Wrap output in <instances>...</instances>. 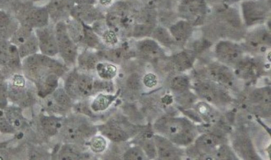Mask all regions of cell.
<instances>
[{"instance_id":"obj_37","label":"cell","mask_w":271,"mask_h":160,"mask_svg":"<svg viewBox=\"0 0 271 160\" xmlns=\"http://www.w3.org/2000/svg\"><path fill=\"white\" fill-rule=\"evenodd\" d=\"M111 1L112 0H99L100 3L103 5H108Z\"/></svg>"},{"instance_id":"obj_29","label":"cell","mask_w":271,"mask_h":160,"mask_svg":"<svg viewBox=\"0 0 271 160\" xmlns=\"http://www.w3.org/2000/svg\"><path fill=\"white\" fill-rule=\"evenodd\" d=\"M152 27L150 25L140 24L136 25L133 29V36L143 37L148 36L152 32Z\"/></svg>"},{"instance_id":"obj_38","label":"cell","mask_w":271,"mask_h":160,"mask_svg":"<svg viewBox=\"0 0 271 160\" xmlns=\"http://www.w3.org/2000/svg\"><path fill=\"white\" fill-rule=\"evenodd\" d=\"M144 1H147V0H144Z\"/></svg>"},{"instance_id":"obj_5","label":"cell","mask_w":271,"mask_h":160,"mask_svg":"<svg viewBox=\"0 0 271 160\" xmlns=\"http://www.w3.org/2000/svg\"><path fill=\"white\" fill-rule=\"evenodd\" d=\"M38 42L39 49L44 55L54 56L59 51L54 29L48 26L35 30Z\"/></svg>"},{"instance_id":"obj_32","label":"cell","mask_w":271,"mask_h":160,"mask_svg":"<svg viewBox=\"0 0 271 160\" xmlns=\"http://www.w3.org/2000/svg\"><path fill=\"white\" fill-rule=\"evenodd\" d=\"M13 19L10 15L3 10H0V30H7L13 25Z\"/></svg>"},{"instance_id":"obj_20","label":"cell","mask_w":271,"mask_h":160,"mask_svg":"<svg viewBox=\"0 0 271 160\" xmlns=\"http://www.w3.org/2000/svg\"><path fill=\"white\" fill-rule=\"evenodd\" d=\"M79 65L82 69L93 70L96 69L98 64V59L96 56L91 53H84L79 58Z\"/></svg>"},{"instance_id":"obj_4","label":"cell","mask_w":271,"mask_h":160,"mask_svg":"<svg viewBox=\"0 0 271 160\" xmlns=\"http://www.w3.org/2000/svg\"><path fill=\"white\" fill-rule=\"evenodd\" d=\"M50 18L47 8L34 6L26 8L22 13L21 24L35 30L48 26Z\"/></svg>"},{"instance_id":"obj_3","label":"cell","mask_w":271,"mask_h":160,"mask_svg":"<svg viewBox=\"0 0 271 160\" xmlns=\"http://www.w3.org/2000/svg\"><path fill=\"white\" fill-rule=\"evenodd\" d=\"M54 31L59 51L62 59L68 65L75 64L77 56V47L71 38L65 23L59 21L55 27Z\"/></svg>"},{"instance_id":"obj_36","label":"cell","mask_w":271,"mask_h":160,"mask_svg":"<svg viewBox=\"0 0 271 160\" xmlns=\"http://www.w3.org/2000/svg\"><path fill=\"white\" fill-rule=\"evenodd\" d=\"M32 1L35 5V6H41V5H42L47 0H32Z\"/></svg>"},{"instance_id":"obj_10","label":"cell","mask_w":271,"mask_h":160,"mask_svg":"<svg viewBox=\"0 0 271 160\" xmlns=\"http://www.w3.org/2000/svg\"><path fill=\"white\" fill-rule=\"evenodd\" d=\"M217 51L220 58L225 62L234 63L240 59V51L239 49L231 43L220 44Z\"/></svg>"},{"instance_id":"obj_13","label":"cell","mask_w":271,"mask_h":160,"mask_svg":"<svg viewBox=\"0 0 271 160\" xmlns=\"http://www.w3.org/2000/svg\"><path fill=\"white\" fill-rule=\"evenodd\" d=\"M219 139L213 135H202L197 141L198 149L202 152L210 153L219 144Z\"/></svg>"},{"instance_id":"obj_23","label":"cell","mask_w":271,"mask_h":160,"mask_svg":"<svg viewBox=\"0 0 271 160\" xmlns=\"http://www.w3.org/2000/svg\"><path fill=\"white\" fill-rule=\"evenodd\" d=\"M141 145L146 155L150 158L156 156L157 151L154 139H150L149 137H145L141 142Z\"/></svg>"},{"instance_id":"obj_27","label":"cell","mask_w":271,"mask_h":160,"mask_svg":"<svg viewBox=\"0 0 271 160\" xmlns=\"http://www.w3.org/2000/svg\"><path fill=\"white\" fill-rule=\"evenodd\" d=\"M84 42L88 46L93 48H98L100 45V42L99 38L96 34L91 30L88 29H84Z\"/></svg>"},{"instance_id":"obj_22","label":"cell","mask_w":271,"mask_h":160,"mask_svg":"<svg viewBox=\"0 0 271 160\" xmlns=\"http://www.w3.org/2000/svg\"><path fill=\"white\" fill-rule=\"evenodd\" d=\"M53 98L56 103L62 109L69 108L71 105L70 96L63 89L60 88L56 90L54 94Z\"/></svg>"},{"instance_id":"obj_2","label":"cell","mask_w":271,"mask_h":160,"mask_svg":"<svg viewBox=\"0 0 271 160\" xmlns=\"http://www.w3.org/2000/svg\"><path fill=\"white\" fill-rule=\"evenodd\" d=\"M94 81L91 76L73 72L66 80L65 90L72 98L87 97L95 92Z\"/></svg>"},{"instance_id":"obj_19","label":"cell","mask_w":271,"mask_h":160,"mask_svg":"<svg viewBox=\"0 0 271 160\" xmlns=\"http://www.w3.org/2000/svg\"><path fill=\"white\" fill-rule=\"evenodd\" d=\"M82 156L80 149L75 145L68 144L65 145L60 152L62 159H78Z\"/></svg>"},{"instance_id":"obj_11","label":"cell","mask_w":271,"mask_h":160,"mask_svg":"<svg viewBox=\"0 0 271 160\" xmlns=\"http://www.w3.org/2000/svg\"><path fill=\"white\" fill-rule=\"evenodd\" d=\"M210 76L214 80L220 83L231 86L233 83V76L228 68L221 66H214L210 68Z\"/></svg>"},{"instance_id":"obj_12","label":"cell","mask_w":271,"mask_h":160,"mask_svg":"<svg viewBox=\"0 0 271 160\" xmlns=\"http://www.w3.org/2000/svg\"><path fill=\"white\" fill-rule=\"evenodd\" d=\"M199 93L207 100L212 101H218L224 97L217 88L208 83H201L197 87Z\"/></svg>"},{"instance_id":"obj_26","label":"cell","mask_w":271,"mask_h":160,"mask_svg":"<svg viewBox=\"0 0 271 160\" xmlns=\"http://www.w3.org/2000/svg\"><path fill=\"white\" fill-rule=\"evenodd\" d=\"M101 56L112 62L118 63L125 56V50L121 49L112 50L106 51L101 54Z\"/></svg>"},{"instance_id":"obj_34","label":"cell","mask_w":271,"mask_h":160,"mask_svg":"<svg viewBox=\"0 0 271 160\" xmlns=\"http://www.w3.org/2000/svg\"><path fill=\"white\" fill-rule=\"evenodd\" d=\"M0 131L4 133H11L14 131L13 126L4 117V113L0 111Z\"/></svg>"},{"instance_id":"obj_17","label":"cell","mask_w":271,"mask_h":160,"mask_svg":"<svg viewBox=\"0 0 271 160\" xmlns=\"http://www.w3.org/2000/svg\"><path fill=\"white\" fill-rule=\"evenodd\" d=\"M236 145L237 150L242 154L243 157L248 159L255 158V154L249 140L245 137H241L237 140Z\"/></svg>"},{"instance_id":"obj_28","label":"cell","mask_w":271,"mask_h":160,"mask_svg":"<svg viewBox=\"0 0 271 160\" xmlns=\"http://www.w3.org/2000/svg\"><path fill=\"white\" fill-rule=\"evenodd\" d=\"M175 63L178 69H187L193 64V59L186 54L178 55L175 60Z\"/></svg>"},{"instance_id":"obj_18","label":"cell","mask_w":271,"mask_h":160,"mask_svg":"<svg viewBox=\"0 0 271 160\" xmlns=\"http://www.w3.org/2000/svg\"><path fill=\"white\" fill-rule=\"evenodd\" d=\"M41 122L44 131L51 135L57 134L62 128V122L58 118L44 117L42 118Z\"/></svg>"},{"instance_id":"obj_30","label":"cell","mask_w":271,"mask_h":160,"mask_svg":"<svg viewBox=\"0 0 271 160\" xmlns=\"http://www.w3.org/2000/svg\"><path fill=\"white\" fill-rule=\"evenodd\" d=\"M140 75L137 73L131 74L127 80V86L132 90H139L142 86Z\"/></svg>"},{"instance_id":"obj_25","label":"cell","mask_w":271,"mask_h":160,"mask_svg":"<svg viewBox=\"0 0 271 160\" xmlns=\"http://www.w3.org/2000/svg\"><path fill=\"white\" fill-rule=\"evenodd\" d=\"M123 157L126 160H142L145 158V155L142 148L137 146L129 148Z\"/></svg>"},{"instance_id":"obj_24","label":"cell","mask_w":271,"mask_h":160,"mask_svg":"<svg viewBox=\"0 0 271 160\" xmlns=\"http://www.w3.org/2000/svg\"><path fill=\"white\" fill-rule=\"evenodd\" d=\"M107 141L103 136H96L94 137L90 142V147L95 153L104 152L107 147Z\"/></svg>"},{"instance_id":"obj_33","label":"cell","mask_w":271,"mask_h":160,"mask_svg":"<svg viewBox=\"0 0 271 160\" xmlns=\"http://www.w3.org/2000/svg\"><path fill=\"white\" fill-rule=\"evenodd\" d=\"M171 85L174 89L183 91L188 87V81L184 77L178 76L173 79Z\"/></svg>"},{"instance_id":"obj_1","label":"cell","mask_w":271,"mask_h":160,"mask_svg":"<svg viewBox=\"0 0 271 160\" xmlns=\"http://www.w3.org/2000/svg\"><path fill=\"white\" fill-rule=\"evenodd\" d=\"M155 128L177 144H188L194 138L193 128L183 120L162 118L156 122Z\"/></svg>"},{"instance_id":"obj_8","label":"cell","mask_w":271,"mask_h":160,"mask_svg":"<svg viewBox=\"0 0 271 160\" xmlns=\"http://www.w3.org/2000/svg\"><path fill=\"white\" fill-rule=\"evenodd\" d=\"M156 151L162 159H176L178 152L172 144L160 136H154Z\"/></svg>"},{"instance_id":"obj_6","label":"cell","mask_w":271,"mask_h":160,"mask_svg":"<svg viewBox=\"0 0 271 160\" xmlns=\"http://www.w3.org/2000/svg\"><path fill=\"white\" fill-rule=\"evenodd\" d=\"M74 4V0H51L47 8L50 17L55 20H59L71 13Z\"/></svg>"},{"instance_id":"obj_16","label":"cell","mask_w":271,"mask_h":160,"mask_svg":"<svg viewBox=\"0 0 271 160\" xmlns=\"http://www.w3.org/2000/svg\"><path fill=\"white\" fill-rule=\"evenodd\" d=\"M96 69L99 77L106 81H110L117 73V67L114 65L107 63H98Z\"/></svg>"},{"instance_id":"obj_35","label":"cell","mask_w":271,"mask_h":160,"mask_svg":"<svg viewBox=\"0 0 271 160\" xmlns=\"http://www.w3.org/2000/svg\"><path fill=\"white\" fill-rule=\"evenodd\" d=\"M143 83L146 86L153 87L156 83L155 76L151 74L146 75L143 79Z\"/></svg>"},{"instance_id":"obj_7","label":"cell","mask_w":271,"mask_h":160,"mask_svg":"<svg viewBox=\"0 0 271 160\" xmlns=\"http://www.w3.org/2000/svg\"><path fill=\"white\" fill-rule=\"evenodd\" d=\"M100 130L106 138L114 142H123L129 138L128 133L115 123H108L102 126Z\"/></svg>"},{"instance_id":"obj_14","label":"cell","mask_w":271,"mask_h":160,"mask_svg":"<svg viewBox=\"0 0 271 160\" xmlns=\"http://www.w3.org/2000/svg\"><path fill=\"white\" fill-rule=\"evenodd\" d=\"M17 48L20 58H25V57L35 54L39 49L38 42L35 31L24 43Z\"/></svg>"},{"instance_id":"obj_31","label":"cell","mask_w":271,"mask_h":160,"mask_svg":"<svg viewBox=\"0 0 271 160\" xmlns=\"http://www.w3.org/2000/svg\"><path fill=\"white\" fill-rule=\"evenodd\" d=\"M95 91H106V92H111L114 89L113 84L110 81L106 80H96L94 81Z\"/></svg>"},{"instance_id":"obj_21","label":"cell","mask_w":271,"mask_h":160,"mask_svg":"<svg viewBox=\"0 0 271 160\" xmlns=\"http://www.w3.org/2000/svg\"><path fill=\"white\" fill-rule=\"evenodd\" d=\"M137 48L141 52L148 55H154L159 51V46L154 41L144 40L138 43Z\"/></svg>"},{"instance_id":"obj_15","label":"cell","mask_w":271,"mask_h":160,"mask_svg":"<svg viewBox=\"0 0 271 160\" xmlns=\"http://www.w3.org/2000/svg\"><path fill=\"white\" fill-rule=\"evenodd\" d=\"M117 97V95L100 94L92 102L91 108L95 112L104 111L108 109Z\"/></svg>"},{"instance_id":"obj_9","label":"cell","mask_w":271,"mask_h":160,"mask_svg":"<svg viewBox=\"0 0 271 160\" xmlns=\"http://www.w3.org/2000/svg\"><path fill=\"white\" fill-rule=\"evenodd\" d=\"M71 13L79 20L92 22L99 19L101 15L96 8L89 5H80L73 9Z\"/></svg>"}]
</instances>
